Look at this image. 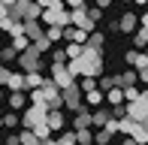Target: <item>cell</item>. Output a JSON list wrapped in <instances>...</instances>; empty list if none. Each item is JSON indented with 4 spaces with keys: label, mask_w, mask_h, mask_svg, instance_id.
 I'll list each match as a JSON object with an SVG mask.
<instances>
[{
    "label": "cell",
    "mask_w": 148,
    "mask_h": 145,
    "mask_svg": "<svg viewBox=\"0 0 148 145\" xmlns=\"http://www.w3.org/2000/svg\"><path fill=\"white\" fill-rule=\"evenodd\" d=\"M60 103H64L70 112H79L85 109V100H82V91L76 88V82L70 85V88H60Z\"/></svg>",
    "instance_id": "obj_1"
},
{
    "label": "cell",
    "mask_w": 148,
    "mask_h": 145,
    "mask_svg": "<svg viewBox=\"0 0 148 145\" xmlns=\"http://www.w3.org/2000/svg\"><path fill=\"white\" fill-rule=\"evenodd\" d=\"M73 79H76V76H73V72L66 70L64 64H51V82H55L58 88H70Z\"/></svg>",
    "instance_id": "obj_2"
},
{
    "label": "cell",
    "mask_w": 148,
    "mask_h": 145,
    "mask_svg": "<svg viewBox=\"0 0 148 145\" xmlns=\"http://www.w3.org/2000/svg\"><path fill=\"white\" fill-rule=\"evenodd\" d=\"M45 112H49V106H39V103H33V106H30L27 112H24V118H21V127H24V130H30L36 121H42V118H45Z\"/></svg>",
    "instance_id": "obj_3"
},
{
    "label": "cell",
    "mask_w": 148,
    "mask_h": 145,
    "mask_svg": "<svg viewBox=\"0 0 148 145\" xmlns=\"http://www.w3.org/2000/svg\"><path fill=\"white\" fill-rule=\"evenodd\" d=\"M18 64H21V70H24V72L42 67V61H39V51H33V45H30L27 51H21V55H18Z\"/></svg>",
    "instance_id": "obj_4"
},
{
    "label": "cell",
    "mask_w": 148,
    "mask_h": 145,
    "mask_svg": "<svg viewBox=\"0 0 148 145\" xmlns=\"http://www.w3.org/2000/svg\"><path fill=\"white\" fill-rule=\"evenodd\" d=\"M118 34H133V30L139 27V15H133V12H124L121 15V21H115Z\"/></svg>",
    "instance_id": "obj_5"
},
{
    "label": "cell",
    "mask_w": 148,
    "mask_h": 145,
    "mask_svg": "<svg viewBox=\"0 0 148 145\" xmlns=\"http://www.w3.org/2000/svg\"><path fill=\"white\" fill-rule=\"evenodd\" d=\"M45 124H49V130H64V112L60 109H49L45 112Z\"/></svg>",
    "instance_id": "obj_6"
},
{
    "label": "cell",
    "mask_w": 148,
    "mask_h": 145,
    "mask_svg": "<svg viewBox=\"0 0 148 145\" xmlns=\"http://www.w3.org/2000/svg\"><path fill=\"white\" fill-rule=\"evenodd\" d=\"M82 100H85V106H94V109H97L100 103H103V91H100V88H91V91H82Z\"/></svg>",
    "instance_id": "obj_7"
},
{
    "label": "cell",
    "mask_w": 148,
    "mask_h": 145,
    "mask_svg": "<svg viewBox=\"0 0 148 145\" xmlns=\"http://www.w3.org/2000/svg\"><path fill=\"white\" fill-rule=\"evenodd\" d=\"M42 82H45L42 70H27V72H24V88H39Z\"/></svg>",
    "instance_id": "obj_8"
},
{
    "label": "cell",
    "mask_w": 148,
    "mask_h": 145,
    "mask_svg": "<svg viewBox=\"0 0 148 145\" xmlns=\"http://www.w3.org/2000/svg\"><path fill=\"white\" fill-rule=\"evenodd\" d=\"M103 100L109 103V106H121V103H124V91H121L118 85H115V88H109V91H103Z\"/></svg>",
    "instance_id": "obj_9"
},
{
    "label": "cell",
    "mask_w": 148,
    "mask_h": 145,
    "mask_svg": "<svg viewBox=\"0 0 148 145\" xmlns=\"http://www.w3.org/2000/svg\"><path fill=\"white\" fill-rule=\"evenodd\" d=\"M85 127H91V112L88 109H79L76 118H73V130H85Z\"/></svg>",
    "instance_id": "obj_10"
},
{
    "label": "cell",
    "mask_w": 148,
    "mask_h": 145,
    "mask_svg": "<svg viewBox=\"0 0 148 145\" xmlns=\"http://www.w3.org/2000/svg\"><path fill=\"white\" fill-rule=\"evenodd\" d=\"M6 88H9V91H24V70H21V72L12 70L9 79H6Z\"/></svg>",
    "instance_id": "obj_11"
},
{
    "label": "cell",
    "mask_w": 148,
    "mask_h": 145,
    "mask_svg": "<svg viewBox=\"0 0 148 145\" xmlns=\"http://www.w3.org/2000/svg\"><path fill=\"white\" fill-rule=\"evenodd\" d=\"M24 103H27V94H24V91H9V109L12 112L24 109Z\"/></svg>",
    "instance_id": "obj_12"
},
{
    "label": "cell",
    "mask_w": 148,
    "mask_h": 145,
    "mask_svg": "<svg viewBox=\"0 0 148 145\" xmlns=\"http://www.w3.org/2000/svg\"><path fill=\"white\" fill-rule=\"evenodd\" d=\"M130 136H133V142H136V145H148V130L142 127V124H133V130H130Z\"/></svg>",
    "instance_id": "obj_13"
},
{
    "label": "cell",
    "mask_w": 148,
    "mask_h": 145,
    "mask_svg": "<svg viewBox=\"0 0 148 145\" xmlns=\"http://www.w3.org/2000/svg\"><path fill=\"white\" fill-rule=\"evenodd\" d=\"M82 51H85V45H82V42H73V39H66V45H64V55L70 57V61H73V57H82Z\"/></svg>",
    "instance_id": "obj_14"
},
{
    "label": "cell",
    "mask_w": 148,
    "mask_h": 145,
    "mask_svg": "<svg viewBox=\"0 0 148 145\" xmlns=\"http://www.w3.org/2000/svg\"><path fill=\"white\" fill-rule=\"evenodd\" d=\"M115 82H118V88H127V85H136L139 76H136V70H127V72H121V76H115Z\"/></svg>",
    "instance_id": "obj_15"
},
{
    "label": "cell",
    "mask_w": 148,
    "mask_h": 145,
    "mask_svg": "<svg viewBox=\"0 0 148 145\" xmlns=\"http://www.w3.org/2000/svg\"><path fill=\"white\" fill-rule=\"evenodd\" d=\"M12 49H15L18 55H21V51H27V49H30V39L24 36V34H18V36H12Z\"/></svg>",
    "instance_id": "obj_16"
},
{
    "label": "cell",
    "mask_w": 148,
    "mask_h": 145,
    "mask_svg": "<svg viewBox=\"0 0 148 145\" xmlns=\"http://www.w3.org/2000/svg\"><path fill=\"white\" fill-rule=\"evenodd\" d=\"M45 39H49V42H58V39H64V27H58V24H49V27H45Z\"/></svg>",
    "instance_id": "obj_17"
},
{
    "label": "cell",
    "mask_w": 148,
    "mask_h": 145,
    "mask_svg": "<svg viewBox=\"0 0 148 145\" xmlns=\"http://www.w3.org/2000/svg\"><path fill=\"white\" fill-rule=\"evenodd\" d=\"M133 45H136V49L148 45V30L145 27H136V30H133Z\"/></svg>",
    "instance_id": "obj_18"
},
{
    "label": "cell",
    "mask_w": 148,
    "mask_h": 145,
    "mask_svg": "<svg viewBox=\"0 0 148 145\" xmlns=\"http://www.w3.org/2000/svg\"><path fill=\"white\" fill-rule=\"evenodd\" d=\"M103 42H106V36L100 34V30H91V34H88V45H91V49H100ZM100 51H103V49H100Z\"/></svg>",
    "instance_id": "obj_19"
},
{
    "label": "cell",
    "mask_w": 148,
    "mask_h": 145,
    "mask_svg": "<svg viewBox=\"0 0 148 145\" xmlns=\"http://www.w3.org/2000/svg\"><path fill=\"white\" fill-rule=\"evenodd\" d=\"M133 124H136V121H133L130 115H124V118H121V121H118V133H124V136H130V130H133Z\"/></svg>",
    "instance_id": "obj_20"
},
{
    "label": "cell",
    "mask_w": 148,
    "mask_h": 145,
    "mask_svg": "<svg viewBox=\"0 0 148 145\" xmlns=\"http://www.w3.org/2000/svg\"><path fill=\"white\" fill-rule=\"evenodd\" d=\"M18 142H21V145H39V139H36V133H33V130H21Z\"/></svg>",
    "instance_id": "obj_21"
},
{
    "label": "cell",
    "mask_w": 148,
    "mask_h": 145,
    "mask_svg": "<svg viewBox=\"0 0 148 145\" xmlns=\"http://www.w3.org/2000/svg\"><path fill=\"white\" fill-rule=\"evenodd\" d=\"M0 124H3V127H18V124H21V118H18L15 112H9V115H0Z\"/></svg>",
    "instance_id": "obj_22"
},
{
    "label": "cell",
    "mask_w": 148,
    "mask_h": 145,
    "mask_svg": "<svg viewBox=\"0 0 148 145\" xmlns=\"http://www.w3.org/2000/svg\"><path fill=\"white\" fill-rule=\"evenodd\" d=\"M91 139H94V136H91L88 127H85V130H76V145H91Z\"/></svg>",
    "instance_id": "obj_23"
},
{
    "label": "cell",
    "mask_w": 148,
    "mask_h": 145,
    "mask_svg": "<svg viewBox=\"0 0 148 145\" xmlns=\"http://www.w3.org/2000/svg\"><path fill=\"white\" fill-rule=\"evenodd\" d=\"M121 91H124V103H130V100L139 97V88H136V85H127V88H121Z\"/></svg>",
    "instance_id": "obj_24"
},
{
    "label": "cell",
    "mask_w": 148,
    "mask_h": 145,
    "mask_svg": "<svg viewBox=\"0 0 148 145\" xmlns=\"http://www.w3.org/2000/svg\"><path fill=\"white\" fill-rule=\"evenodd\" d=\"M115 76H103V79H100V91H109V88H115Z\"/></svg>",
    "instance_id": "obj_25"
},
{
    "label": "cell",
    "mask_w": 148,
    "mask_h": 145,
    "mask_svg": "<svg viewBox=\"0 0 148 145\" xmlns=\"http://www.w3.org/2000/svg\"><path fill=\"white\" fill-rule=\"evenodd\" d=\"M139 55H142V51H136V49H130V51H127V55H124V61L130 64V67H136V61H139Z\"/></svg>",
    "instance_id": "obj_26"
},
{
    "label": "cell",
    "mask_w": 148,
    "mask_h": 145,
    "mask_svg": "<svg viewBox=\"0 0 148 145\" xmlns=\"http://www.w3.org/2000/svg\"><path fill=\"white\" fill-rule=\"evenodd\" d=\"M58 145H76V130H70V133H64Z\"/></svg>",
    "instance_id": "obj_27"
},
{
    "label": "cell",
    "mask_w": 148,
    "mask_h": 145,
    "mask_svg": "<svg viewBox=\"0 0 148 145\" xmlns=\"http://www.w3.org/2000/svg\"><path fill=\"white\" fill-rule=\"evenodd\" d=\"M94 79H97V76H85V79H82V88H79V91H91V88H97V82H94Z\"/></svg>",
    "instance_id": "obj_28"
},
{
    "label": "cell",
    "mask_w": 148,
    "mask_h": 145,
    "mask_svg": "<svg viewBox=\"0 0 148 145\" xmlns=\"http://www.w3.org/2000/svg\"><path fill=\"white\" fill-rule=\"evenodd\" d=\"M9 67H6V64H0V85H6V79H9Z\"/></svg>",
    "instance_id": "obj_29"
},
{
    "label": "cell",
    "mask_w": 148,
    "mask_h": 145,
    "mask_svg": "<svg viewBox=\"0 0 148 145\" xmlns=\"http://www.w3.org/2000/svg\"><path fill=\"white\" fill-rule=\"evenodd\" d=\"M109 139H112V136H109V133H106V130H103V127H100V133H97V142H100V145H106V142H109Z\"/></svg>",
    "instance_id": "obj_30"
},
{
    "label": "cell",
    "mask_w": 148,
    "mask_h": 145,
    "mask_svg": "<svg viewBox=\"0 0 148 145\" xmlns=\"http://www.w3.org/2000/svg\"><path fill=\"white\" fill-rule=\"evenodd\" d=\"M66 9H79V6H85V0H64Z\"/></svg>",
    "instance_id": "obj_31"
},
{
    "label": "cell",
    "mask_w": 148,
    "mask_h": 145,
    "mask_svg": "<svg viewBox=\"0 0 148 145\" xmlns=\"http://www.w3.org/2000/svg\"><path fill=\"white\" fill-rule=\"evenodd\" d=\"M94 6H97V9H106V6H112V0H94Z\"/></svg>",
    "instance_id": "obj_32"
},
{
    "label": "cell",
    "mask_w": 148,
    "mask_h": 145,
    "mask_svg": "<svg viewBox=\"0 0 148 145\" xmlns=\"http://www.w3.org/2000/svg\"><path fill=\"white\" fill-rule=\"evenodd\" d=\"M64 57H66L64 51H55V55H51V61H55V64H64Z\"/></svg>",
    "instance_id": "obj_33"
},
{
    "label": "cell",
    "mask_w": 148,
    "mask_h": 145,
    "mask_svg": "<svg viewBox=\"0 0 148 145\" xmlns=\"http://www.w3.org/2000/svg\"><path fill=\"white\" fill-rule=\"evenodd\" d=\"M139 27H145V30H148V12H145L142 18H139Z\"/></svg>",
    "instance_id": "obj_34"
},
{
    "label": "cell",
    "mask_w": 148,
    "mask_h": 145,
    "mask_svg": "<svg viewBox=\"0 0 148 145\" xmlns=\"http://www.w3.org/2000/svg\"><path fill=\"white\" fill-rule=\"evenodd\" d=\"M39 145H58V142L51 139V136H45V139H39Z\"/></svg>",
    "instance_id": "obj_35"
},
{
    "label": "cell",
    "mask_w": 148,
    "mask_h": 145,
    "mask_svg": "<svg viewBox=\"0 0 148 145\" xmlns=\"http://www.w3.org/2000/svg\"><path fill=\"white\" fill-rule=\"evenodd\" d=\"M6 145H21V142H18V136H9V139H6Z\"/></svg>",
    "instance_id": "obj_36"
},
{
    "label": "cell",
    "mask_w": 148,
    "mask_h": 145,
    "mask_svg": "<svg viewBox=\"0 0 148 145\" xmlns=\"http://www.w3.org/2000/svg\"><path fill=\"white\" fill-rule=\"evenodd\" d=\"M121 145H136V142H133V136H124V139H121Z\"/></svg>",
    "instance_id": "obj_37"
},
{
    "label": "cell",
    "mask_w": 148,
    "mask_h": 145,
    "mask_svg": "<svg viewBox=\"0 0 148 145\" xmlns=\"http://www.w3.org/2000/svg\"><path fill=\"white\" fill-rule=\"evenodd\" d=\"M0 3H3L6 9H12V6H15V0H0Z\"/></svg>",
    "instance_id": "obj_38"
},
{
    "label": "cell",
    "mask_w": 148,
    "mask_h": 145,
    "mask_svg": "<svg viewBox=\"0 0 148 145\" xmlns=\"http://www.w3.org/2000/svg\"><path fill=\"white\" fill-rule=\"evenodd\" d=\"M6 15H9V9H6V6L0 3V18H6Z\"/></svg>",
    "instance_id": "obj_39"
},
{
    "label": "cell",
    "mask_w": 148,
    "mask_h": 145,
    "mask_svg": "<svg viewBox=\"0 0 148 145\" xmlns=\"http://www.w3.org/2000/svg\"><path fill=\"white\" fill-rule=\"evenodd\" d=\"M45 3H49V0H36V6H45Z\"/></svg>",
    "instance_id": "obj_40"
},
{
    "label": "cell",
    "mask_w": 148,
    "mask_h": 145,
    "mask_svg": "<svg viewBox=\"0 0 148 145\" xmlns=\"http://www.w3.org/2000/svg\"><path fill=\"white\" fill-rule=\"evenodd\" d=\"M0 100H3V85H0Z\"/></svg>",
    "instance_id": "obj_41"
},
{
    "label": "cell",
    "mask_w": 148,
    "mask_h": 145,
    "mask_svg": "<svg viewBox=\"0 0 148 145\" xmlns=\"http://www.w3.org/2000/svg\"><path fill=\"white\" fill-rule=\"evenodd\" d=\"M121 3H127V0H121Z\"/></svg>",
    "instance_id": "obj_42"
},
{
    "label": "cell",
    "mask_w": 148,
    "mask_h": 145,
    "mask_svg": "<svg viewBox=\"0 0 148 145\" xmlns=\"http://www.w3.org/2000/svg\"><path fill=\"white\" fill-rule=\"evenodd\" d=\"M0 127H3V124H0Z\"/></svg>",
    "instance_id": "obj_43"
},
{
    "label": "cell",
    "mask_w": 148,
    "mask_h": 145,
    "mask_svg": "<svg viewBox=\"0 0 148 145\" xmlns=\"http://www.w3.org/2000/svg\"><path fill=\"white\" fill-rule=\"evenodd\" d=\"M145 3H148V0H145Z\"/></svg>",
    "instance_id": "obj_44"
}]
</instances>
